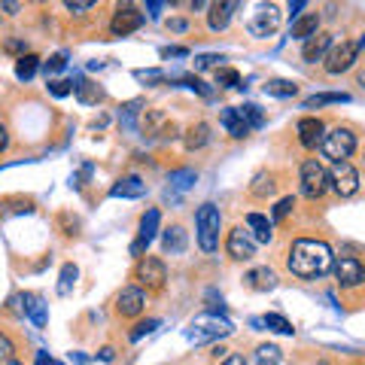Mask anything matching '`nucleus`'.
Returning <instances> with one entry per match:
<instances>
[{"label": "nucleus", "mask_w": 365, "mask_h": 365, "mask_svg": "<svg viewBox=\"0 0 365 365\" xmlns=\"http://www.w3.org/2000/svg\"><path fill=\"white\" fill-rule=\"evenodd\" d=\"M332 268V250L323 241H295L289 250V271L302 280H317Z\"/></svg>", "instance_id": "obj_1"}, {"label": "nucleus", "mask_w": 365, "mask_h": 365, "mask_svg": "<svg viewBox=\"0 0 365 365\" xmlns=\"http://www.w3.org/2000/svg\"><path fill=\"white\" fill-rule=\"evenodd\" d=\"M195 228H198V247L204 253H213L220 247V228H222V216L216 204H201L195 213Z\"/></svg>", "instance_id": "obj_2"}, {"label": "nucleus", "mask_w": 365, "mask_h": 365, "mask_svg": "<svg viewBox=\"0 0 365 365\" xmlns=\"http://www.w3.org/2000/svg\"><path fill=\"white\" fill-rule=\"evenodd\" d=\"M232 332H235V326L220 314H201L192 319V326H189L192 341H216V338H225Z\"/></svg>", "instance_id": "obj_3"}, {"label": "nucleus", "mask_w": 365, "mask_h": 365, "mask_svg": "<svg viewBox=\"0 0 365 365\" xmlns=\"http://www.w3.org/2000/svg\"><path fill=\"white\" fill-rule=\"evenodd\" d=\"M319 150H323L326 158H332V162H347L353 155V150H356V134L347 131V128H335L323 137Z\"/></svg>", "instance_id": "obj_4"}, {"label": "nucleus", "mask_w": 365, "mask_h": 365, "mask_svg": "<svg viewBox=\"0 0 365 365\" xmlns=\"http://www.w3.org/2000/svg\"><path fill=\"white\" fill-rule=\"evenodd\" d=\"M329 189V170L317 162V158H307L302 165V192L304 198H323V192Z\"/></svg>", "instance_id": "obj_5"}, {"label": "nucleus", "mask_w": 365, "mask_h": 365, "mask_svg": "<svg viewBox=\"0 0 365 365\" xmlns=\"http://www.w3.org/2000/svg\"><path fill=\"white\" fill-rule=\"evenodd\" d=\"M356 55H359V43L344 40V43L332 46V49L326 52V71L329 73H344V71H350L353 61H356Z\"/></svg>", "instance_id": "obj_6"}, {"label": "nucleus", "mask_w": 365, "mask_h": 365, "mask_svg": "<svg viewBox=\"0 0 365 365\" xmlns=\"http://www.w3.org/2000/svg\"><path fill=\"white\" fill-rule=\"evenodd\" d=\"M329 182H332V189L338 192L341 198L353 195V192L359 189V174L356 168H353L350 162H335L332 170H329Z\"/></svg>", "instance_id": "obj_7"}, {"label": "nucleus", "mask_w": 365, "mask_h": 365, "mask_svg": "<svg viewBox=\"0 0 365 365\" xmlns=\"http://www.w3.org/2000/svg\"><path fill=\"white\" fill-rule=\"evenodd\" d=\"M134 277L140 280L143 287H150V289H162L165 280H168V268H165L162 259L146 256V259H140V265L134 268Z\"/></svg>", "instance_id": "obj_8"}, {"label": "nucleus", "mask_w": 365, "mask_h": 365, "mask_svg": "<svg viewBox=\"0 0 365 365\" xmlns=\"http://www.w3.org/2000/svg\"><path fill=\"white\" fill-rule=\"evenodd\" d=\"M228 256L237 259V262H247V259H253L256 256V241L250 237L244 228H232L228 232Z\"/></svg>", "instance_id": "obj_9"}, {"label": "nucleus", "mask_w": 365, "mask_h": 365, "mask_svg": "<svg viewBox=\"0 0 365 365\" xmlns=\"http://www.w3.org/2000/svg\"><path fill=\"white\" fill-rule=\"evenodd\" d=\"M277 25H280V13H277V6H262L259 13L250 19V34L253 37H271L274 31H277Z\"/></svg>", "instance_id": "obj_10"}, {"label": "nucleus", "mask_w": 365, "mask_h": 365, "mask_svg": "<svg viewBox=\"0 0 365 365\" xmlns=\"http://www.w3.org/2000/svg\"><path fill=\"white\" fill-rule=\"evenodd\" d=\"M140 25H143V13H137L134 6H119L110 21V31L116 34V37H125V34H134Z\"/></svg>", "instance_id": "obj_11"}, {"label": "nucleus", "mask_w": 365, "mask_h": 365, "mask_svg": "<svg viewBox=\"0 0 365 365\" xmlns=\"http://www.w3.org/2000/svg\"><path fill=\"white\" fill-rule=\"evenodd\" d=\"M335 277H338L341 287H359L365 280V268H362V262L344 256V259L335 262Z\"/></svg>", "instance_id": "obj_12"}, {"label": "nucleus", "mask_w": 365, "mask_h": 365, "mask_svg": "<svg viewBox=\"0 0 365 365\" xmlns=\"http://www.w3.org/2000/svg\"><path fill=\"white\" fill-rule=\"evenodd\" d=\"M323 137H326V125L319 119L304 116L299 122V140H302V146H307V150H314V146L323 143Z\"/></svg>", "instance_id": "obj_13"}, {"label": "nucleus", "mask_w": 365, "mask_h": 365, "mask_svg": "<svg viewBox=\"0 0 365 365\" xmlns=\"http://www.w3.org/2000/svg\"><path fill=\"white\" fill-rule=\"evenodd\" d=\"M143 304H146V299H143L140 287H125L119 292V314L122 317H137L143 311Z\"/></svg>", "instance_id": "obj_14"}, {"label": "nucleus", "mask_w": 365, "mask_h": 365, "mask_svg": "<svg viewBox=\"0 0 365 365\" xmlns=\"http://www.w3.org/2000/svg\"><path fill=\"white\" fill-rule=\"evenodd\" d=\"M19 302H21V311H25L31 319H34V326H46V319H49V314H46V304L40 295H34V292H25V295H19Z\"/></svg>", "instance_id": "obj_15"}, {"label": "nucleus", "mask_w": 365, "mask_h": 365, "mask_svg": "<svg viewBox=\"0 0 365 365\" xmlns=\"http://www.w3.org/2000/svg\"><path fill=\"white\" fill-rule=\"evenodd\" d=\"M110 195L113 198H143L146 195V182L140 177H125L110 189Z\"/></svg>", "instance_id": "obj_16"}, {"label": "nucleus", "mask_w": 365, "mask_h": 365, "mask_svg": "<svg viewBox=\"0 0 365 365\" xmlns=\"http://www.w3.org/2000/svg\"><path fill=\"white\" fill-rule=\"evenodd\" d=\"M329 49H332V34H314V37L304 43L302 55H304V61H319Z\"/></svg>", "instance_id": "obj_17"}, {"label": "nucleus", "mask_w": 365, "mask_h": 365, "mask_svg": "<svg viewBox=\"0 0 365 365\" xmlns=\"http://www.w3.org/2000/svg\"><path fill=\"white\" fill-rule=\"evenodd\" d=\"M237 9V4H213L210 6V13H207V25L213 28V31H222V28H228V21H232V13Z\"/></svg>", "instance_id": "obj_18"}, {"label": "nucleus", "mask_w": 365, "mask_h": 365, "mask_svg": "<svg viewBox=\"0 0 365 365\" xmlns=\"http://www.w3.org/2000/svg\"><path fill=\"white\" fill-rule=\"evenodd\" d=\"M247 283L256 292H268V289L277 287V274H274L271 268H253V271L247 274Z\"/></svg>", "instance_id": "obj_19"}, {"label": "nucleus", "mask_w": 365, "mask_h": 365, "mask_svg": "<svg viewBox=\"0 0 365 365\" xmlns=\"http://www.w3.org/2000/svg\"><path fill=\"white\" fill-rule=\"evenodd\" d=\"M319 28V16L317 13H307L302 19H295L292 21V28H289V37H299V40H311L314 34Z\"/></svg>", "instance_id": "obj_20"}, {"label": "nucleus", "mask_w": 365, "mask_h": 365, "mask_svg": "<svg viewBox=\"0 0 365 365\" xmlns=\"http://www.w3.org/2000/svg\"><path fill=\"white\" fill-rule=\"evenodd\" d=\"M222 125H225V131L232 134V137H237V140H241V137H247L250 134V125L241 119V113H237L235 107H228V110H222Z\"/></svg>", "instance_id": "obj_21"}, {"label": "nucleus", "mask_w": 365, "mask_h": 365, "mask_svg": "<svg viewBox=\"0 0 365 365\" xmlns=\"http://www.w3.org/2000/svg\"><path fill=\"white\" fill-rule=\"evenodd\" d=\"M247 225H250V232H253V241H259V244H268L271 241V222L265 220L262 213H250L247 216Z\"/></svg>", "instance_id": "obj_22"}, {"label": "nucleus", "mask_w": 365, "mask_h": 365, "mask_svg": "<svg viewBox=\"0 0 365 365\" xmlns=\"http://www.w3.org/2000/svg\"><path fill=\"white\" fill-rule=\"evenodd\" d=\"M162 247L168 250V253H182V250H186V232H182L180 225L165 228V235H162Z\"/></svg>", "instance_id": "obj_23"}, {"label": "nucleus", "mask_w": 365, "mask_h": 365, "mask_svg": "<svg viewBox=\"0 0 365 365\" xmlns=\"http://www.w3.org/2000/svg\"><path fill=\"white\" fill-rule=\"evenodd\" d=\"M350 95H344V91H323V95H311L304 101V107L307 110H314V107H326V104H347Z\"/></svg>", "instance_id": "obj_24"}, {"label": "nucleus", "mask_w": 365, "mask_h": 365, "mask_svg": "<svg viewBox=\"0 0 365 365\" xmlns=\"http://www.w3.org/2000/svg\"><path fill=\"white\" fill-rule=\"evenodd\" d=\"M182 140H186V150H201V146L210 140V128L204 122H198V125H192V128L186 131Z\"/></svg>", "instance_id": "obj_25"}, {"label": "nucleus", "mask_w": 365, "mask_h": 365, "mask_svg": "<svg viewBox=\"0 0 365 365\" xmlns=\"http://www.w3.org/2000/svg\"><path fill=\"white\" fill-rule=\"evenodd\" d=\"M158 220H162V216H158L155 207L143 213V220H140V241H143V244H150L153 237L158 235Z\"/></svg>", "instance_id": "obj_26"}, {"label": "nucleus", "mask_w": 365, "mask_h": 365, "mask_svg": "<svg viewBox=\"0 0 365 365\" xmlns=\"http://www.w3.org/2000/svg\"><path fill=\"white\" fill-rule=\"evenodd\" d=\"M259 323H262V326H268L271 332H277V335H292V332H295L289 319H287V317H280V314H265V317L259 319Z\"/></svg>", "instance_id": "obj_27"}, {"label": "nucleus", "mask_w": 365, "mask_h": 365, "mask_svg": "<svg viewBox=\"0 0 365 365\" xmlns=\"http://www.w3.org/2000/svg\"><path fill=\"white\" fill-rule=\"evenodd\" d=\"M73 91H76V98L83 101V104H98L101 101V88L95 83H88V79H79V83L73 86Z\"/></svg>", "instance_id": "obj_28"}, {"label": "nucleus", "mask_w": 365, "mask_h": 365, "mask_svg": "<svg viewBox=\"0 0 365 365\" xmlns=\"http://www.w3.org/2000/svg\"><path fill=\"white\" fill-rule=\"evenodd\" d=\"M265 91H268V95H274V98H292L295 91H299V86L289 83V79H268Z\"/></svg>", "instance_id": "obj_29"}, {"label": "nucleus", "mask_w": 365, "mask_h": 365, "mask_svg": "<svg viewBox=\"0 0 365 365\" xmlns=\"http://www.w3.org/2000/svg\"><path fill=\"white\" fill-rule=\"evenodd\" d=\"M37 67H40V58H37V55H21V58L16 61V76L28 83V79L37 73Z\"/></svg>", "instance_id": "obj_30"}, {"label": "nucleus", "mask_w": 365, "mask_h": 365, "mask_svg": "<svg viewBox=\"0 0 365 365\" xmlns=\"http://www.w3.org/2000/svg\"><path fill=\"white\" fill-rule=\"evenodd\" d=\"M280 347L277 344H262L259 350H256V365H277L280 362Z\"/></svg>", "instance_id": "obj_31"}, {"label": "nucleus", "mask_w": 365, "mask_h": 365, "mask_svg": "<svg viewBox=\"0 0 365 365\" xmlns=\"http://www.w3.org/2000/svg\"><path fill=\"white\" fill-rule=\"evenodd\" d=\"M76 277H79L76 265H64V268H61V280H58V295H71Z\"/></svg>", "instance_id": "obj_32"}, {"label": "nucleus", "mask_w": 365, "mask_h": 365, "mask_svg": "<svg viewBox=\"0 0 365 365\" xmlns=\"http://www.w3.org/2000/svg\"><path fill=\"white\" fill-rule=\"evenodd\" d=\"M237 113H241V119L250 125V128H259V125L265 122V116H262V110H259L256 104H244V107L237 110Z\"/></svg>", "instance_id": "obj_33"}, {"label": "nucleus", "mask_w": 365, "mask_h": 365, "mask_svg": "<svg viewBox=\"0 0 365 365\" xmlns=\"http://www.w3.org/2000/svg\"><path fill=\"white\" fill-rule=\"evenodd\" d=\"M250 192H253L256 198H265V195H271V192H274V182H271V177H268V174H256V180H253V186H250Z\"/></svg>", "instance_id": "obj_34"}, {"label": "nucleus", "mask_w": 365, "mask_h": 365, "mask_svg": "<svg viewBox=\"0 0 365 365\" xmlns=\"http://www.w3.org/2000/svg\"><path fill=\"white\" fill-rule=\"evenodd\" d=\"M216 83L225 88H237L241 86V76H237V71H232V67H222V71H216Z\"/></svg>", "instance_id": "obj_35"}, {"label": "nucleus", "mask_w": 365, "mask_h": 365, "mask_svg": "<svg viewBox=\"0 0 365 365\" xmlns=\"http://www.w3.org/2000/svg\"><path fill=\"white\" fill-rule=\"evenodd\" d=\"M170 186L174 189H189L192 182H195V170H177V174H170Z\"/></svg>", "instance_id": "obj_36"}, {"label": "nucleus", "mask_w": 365, "mask_h": 365, "mask_svg": "<svg viewBox=\"0 0 365 365\" xmlns=\"http://www.w3.org/2000/svg\"><path fill=\"white\" fill-rule=\"evenodd\" d=\"M140 101H131V104H125L122 107V122H125V128H134V116L140 113Z\"/></svg>", "instance_id": "obj_37"}, {"label": "nucleus", "mask_w": 365, "mask_h": 365, "mask_svg": "<svg viewBox=\"0 0 365 365\" xmlns=\"http://www.w3.org/2000/svg\"><path fill=\"white\" fill-rule=\"evenodd\" d=\"M155 329H158V319H146V323H137V326H134V332H131V341H140L143 335L155 332Z\"/></svg>", "instance_id": "obj_38"}, {"label": "nucleus", "mask_w": 365, "mask_h": 365, "mask_svg": "<svg viewBox=\"0 0 365 365\" xmlns=\"http://www.w3.org/2000/svg\"><path fill=\"white\" fill-rule=\"evenodd\" d=\"M43 67H46V73H58V71H64V67H67V55H64V52H58V55H52V58H49V61H46Z\"/></svg>", "instance_id": "obj_39"}, {"label": "nucleus", "mask_w": 365, "mask_h": 365, "mask_svg": "<svg viewBox=\"0 0 365 365\" xmlns=\"http://www.w3.org/2000/svg\"><path fill=\"white\" fill-rule=\"evenodd\" d=\"M73 83H67V79H52V83H49V91H52V95L55 98H64V95H71V88Z\"/></svg>", "instance_id": "obj_40"}, {"label": "nucleus", "mask_w": 365, "mask_h": 365, "mask_svg": "<svg viewBox=\"0 0 365 365\" xmlns=\"http://www.w3.org/2000/svg\"><path fill=\"white\" fill-rule=\"evenodd\" d=\"M292 207H295V201H292V198H283L277 207H274V220H283V216H287Z\"/></svg>", "instance_id": "obj_41"}, {"label": "nucleus", "mask_w": 365, "mask_h": 365, "mask_svg": "<svg viewBox=\"0 0 365 365\" xmlns=\"http://www.w3.org/2000/svg\"><path fill=\"white\" fill-rule=\"evenodd\" d=\"M216 61H222L220 55H198V58H195V67H198V71H207V67H213Z\"/></svg>", "instance_id": "obj_42"}, {"label": "nucleus", "mask_w": 365, "mask_h": 365, "mask_svg": "<svg viewBox=\"0 0 365 365\" xmlns=\"http://www.w3.org/2000/svg\"><path fill=\"white\" fill-rule=\"evenodd\" d=\"M182 55H189V49H182V46H168V49H162V58H182Z\"/></svg>", "instance_id": "obj_43"}, {"label": "nucleus", "mask_w": 365, "mask_h": 365, "mask_svg": "<svg viewBox=\"0 0 365 365\" xmlns=\"http://www.w3.org/2000/svg\"><path fill=\"white\" fill-rule=\"evenodd\" d=\"M137 79H146V83H162V71H137Z\"/></svg>", "instance_id": "obj_44"}, {"label": "nucleus", "mask_w": 365, "mask_h": 365, "mask_svg": "<svg viewBox=\"0 0 365 365\" xmlns=\"http://www.w3.org/2000/svg\"><path fill=\"white\" fill-rule=\"evenodd\" d=\"M9 356H13V341L6 335H0V359H9Z\"/></svg>", "instance_id": "obj_45"}, {"label": "nucleus", "mask_w": 365, "mask_h": 365, "mask_svg": "<svg viewBox=\"0 0 365 365\" xmlns=\"http://www.w3.org/2000/svg\"><path fill=\"white\" fill-rule=\"evenodd\" d=\"M67 9H71V13H86V9H91V0H67Z\"/></svg>", "instance_id": "obj_46"}, {"label": "nucleus", "mask_w": 365, "mask_h": 365, "mask_svg": "<svg viewBox=\"0 0 365 365\" xmlns=\"http://www.w3.org/2000/svg\"><path fill=\"white\" fill-rule=\"evenodd\" d=\"M34 365H61V362H55L49 353H37V362H34Z\"/></svg>", "instance_id": "obj_47"}, {"label": "nucleus", "mask_w": 365, "mask_h": 365, "mask_svg": "<svg viewBox=\"0 0 365 365\" xmlns=\"http://www.w3.org/2000/svg\"><path fill=\"white\" fill-rule=\"evenodd\" d=\"M98 359H101V362H110V359H113V347H104V350H101V353H98Z\"/></svg>", "instance_id": "obj_48"}, {"label": "nucleus", "mask_w": 365, "mask_h": 365, "mask_svg": "<svg viewBox=\"0 0 365 365\" xmlns=\"http://www.w3.org/2000/svg\"><path fill=\"white\" fill-rule=\"evenodd\" d=\"M6 143H9V134H6L4 125H0V150H6Z\"/></svg>", "instance_id": "obj_49"}, {"label": "nucleus", "mask_w": 365, "mask_h": 365, "mask_svg": "<svg viewBox=\"0 0 365 365\" xmlns=\"http://www.w3.org/2000/svg\"><path fill=\"white\" fill-rule=\"evenodd\" d=\"M222 365H247V359H244V356H228Z\"/></svg>", "instance_id": "obj_50"}, {"label": "nucleus", "mask_w": 365, "mask_h": 365, "mask_svg": "<svg viewBox=\"0 0 365 365\" xmlns=\"http://www.w3.org/2000/svg\"><path fill=\"white\" fill-rule=\"evenodd\" d=\"M158 9H162V4H158V0H153V4H150V16H153V19L162 16V13H158Z\"/></svg>", "instance_id": "obj_51"}, {"label": "nucleus", "mask_w": 365, "mask_h": 365, "mask_svg": "<svg viewBox=\"0 0 365 365\" xmlns=\"http://www.w3.org/2000/svg\"><path fill=\"white\" fill-rule=\"evenodd\" d=\"M6 49H9V52H21V49H25V46H21L19 40H9V43H6Z\"/></svg>", "instance_id": "obj_52"}, {"label": "nucleus", "mask_w": 365, "mask_h": 365, "mask_svg": "<svg viewBox=\"0 0 365 365\" xmlns=\"http://www.w3.org/2000/svg\"><path fill=\"white\" fill-rule=\"evenodd\" d=\"M289 9H292V19H295V16H299V9H304V0H295Z\"/></svg>", "instance_id": "obj_53"}, {"label": "nucleus", "mask_w": 365, "mask_h": 365, "mask_svg": "<svg viewBox=\"0 0 365 365\" xmlns=\"http://www.w3.org/2000/svg\"><path fill=\"white\" fill-rule=\"evenodd\" d=\"M170 28H174V31H186V21L177 19V21H170Z\"/></svg>", "instance_id": "obj_54"}, {"label": "nucleus", "mask_w": 365, "mask_h": 365, "mask_svg": "<svg viewBox=\"0 0 365 365\" xmlns=\"http://www.w3.org/2000/svg\"><path fill=\"white\" fill-rule=\"evenodd\" d=\"M359 83H362V86H365V73H362V76H359Z\"/></svg>", "instance_id": "obj_55"}, {"label": "nucleus", "mask_w": 365, "mask_h": 365, "mask_svg": "<svg viewBox=\"0 0 365 365\" xmlns=\"http://www.w3.org/2000/svg\"><path fill=\"white\" fill-rule=\"evenodd\" d=\"M319 365H326V362H319Z\"/></svg>", "instance_id": "obj_56"}, {"label": "nucleus", "mask_w": 365, "mask_h": 365, "mask_svg": "<svg viewBox=\"0 0 365 365\" xmlns=\"http://www.w3.org/2000/svg\"><path fill=\"white\" fill-rule=\"evenodd\" d=\"M362 46H365V40H362Z\"/></svg>", "instance_id": "obj_57"}]
</instances>
